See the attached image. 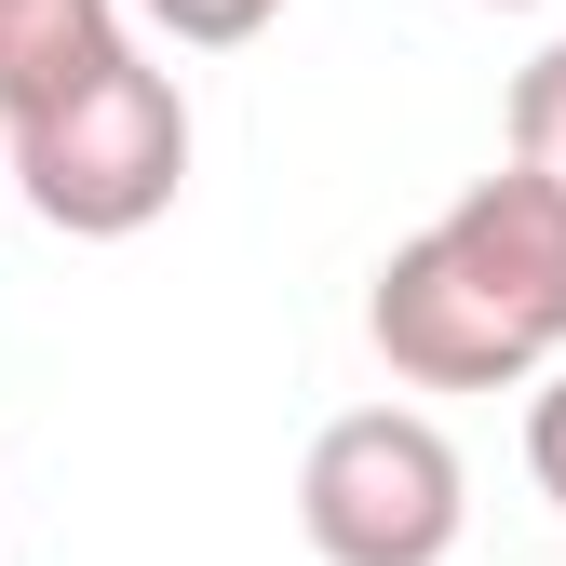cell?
<instances>
[{"label": "cell", "mask_w": 566, "mask_h": 566, "mask_svg": "<svg viewBox=\"0 0 566 566\" xmlns=\"http://www.w3.org/2000/svg\"><path fill=\"white\" fill-rule=\"evenodd\" d=\"M365 337L405 391H539L566 365V189L526 163L472 176L365 283Z\"/></svg>", "instance_id": "cell-1"}, {"label": "cell", "mask_w": 566, "mask_h": 566, "mask_svg": "<svg viewBox=\"0 0 566 566\" xmlns=\"http://www.w3.org/2000/svg\"><path fill=\"white\" fill-rule=\"evenodd\" d=\"M0 163H14V202L41 230L135 243L149 217H176V189H189V95H176V67L122 54L95 95H67L54 122L0 135Z\"/></svg>", "instance_id": "cell-2"}, {"label": "cell", "mask_w": 566, "mask_h": 566, "mask_svg": "<svg viewBox=\"0 0 566 566\" xmlns=\"http://www.w3.org/2000/svg\"><path fill=\"white\" fill-rule=\"evenodd\" d=\"M297 526L324 566H446L472 526V472L432 405H350L297 459Z\"/></svg>", "instance_id": "cell-3"}, {"label": "cell", "mask_w": 566, "mask_h": 566, "mask_svg": "<svg viewBox=\"0 0 566 566\" xmlns=\"http://www.w3.org/2000/svg\"><path fill=\"white\" fill-rule=\"evenodd\" d=\"M122 54H135L122 0H0V135H28L67 95H95Z\"/></svg>", "instance_id": "cell-4"}, {"label": "cell", "mask_w": 566, "mask_h": 566, "mask_svg": "<svg viewBox=\"0 0 566 566\" xmlns=\"http://www.w3.org/2000/svg\"><path fill=\"white\" fill-rule=\"evenodd\" d=\"M500 135H513V163H526L539 189H566V41H539V54L513 67V108H500Z\"/></svg>", "instance_id": "cell-5"}, {"label": "cell", "mask_w": 566, "mask_h": 566, "mask_svg": "<svg viewBox=\"0 0 566 566\" xmlns=\"http://www.w3.org/2000/svg\"><path fill=\"white\" fill-rule=\"evenodd\" d=\"M135 14H149L163 41H189V54H230V41H256L283 0H135Z\"/></svg>", "instance_id": "cell-6"}, {"label": "cell", "mask_w": 566, "mask_h": 566, "mask_svg": "<svg viewBox=\"0 0 566 566\" xmlns=\"http://www.w3.org/2000/svg\"><path fill=\"white\" fill-rule=\"evenodd\" d=\"M526 485H539V500L566 513V365L526 391Z\"/></svg>", "instance_id": "cell-7"}, {"label": "cell", "mask_w": 566, "mask_h": 566, "mask_svg": "<svg viewBox=\"0 0 566 566\" xmlns=\"http://www.w3.org/2000/svg\"><path fill=\"white\" fill-rule=\"evenodd\" d=\"M485 14H526V0H485Z\"/></svg>", "instance_id": "cell-8"}, {"label": "cell", "mask_w": 566, "mask_h": 566, "mask_svg": "<svg viewBox=\"0 0 566 566\" xmlns=\"http://www.w3.org/2000/svg\"><path fill=\"white\" fill-rule=\"evenodd\" d=\"M0 189H14V163H0Z\"/></svg>", "instance_id": "cell-9"}]
</instances>
